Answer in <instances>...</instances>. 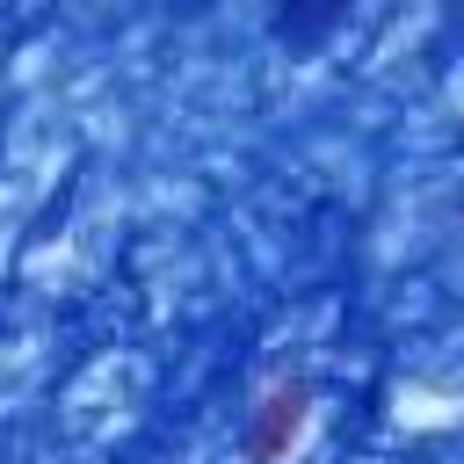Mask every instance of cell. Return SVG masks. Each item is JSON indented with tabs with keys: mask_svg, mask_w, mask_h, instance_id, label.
<instances>
[{
	"mask_svg": "<svg viewBox=\"0 0 464 464\" xmlns=\"http://www.w3.org/2000/svg\"><path fill=\"white\" fill-rule=\"evenodd\" d=\"M304 428H312V384L304 377L268 384L246 406V420H239V464H290V450L304 442Z\"/></svg>",
	"mask_w": 464,
	"mask_h": 464,
	"instance_id": "cell-1",
	"label": "cell"
},
{
	"mask_svg": "<svg viewBox=\"0 0 464 464\" xmlns=\"http://www.w3.org/2000/svg\"><path fill=\"white\" fill-rule=\"evenodd\" d=\"M348 14H355V0H268V36L283 51H326Z\"/></svg>",
	"mask_w": 464,
	"mask_h": 464,
	"instance_id": "cell-2",
	"label": "cell"
}]
</instances>
